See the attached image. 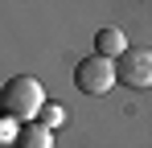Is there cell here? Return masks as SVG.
Returning <instances> with one entry per match:
<instances>
[{
    "label": "cell",
    "instance_id": "3957f363",
    "mask_svg": "<svg viewBox=\"0 0 152 148\" xmlns=\"http://www.w3.org/2000/svg\"><path fill=\"white\" fill-rule=\"evenodd\" d=\"M115 78H119V82H127V86H136V91L152 86V49H144V45H127V53L115 62Z\"/></svg>",
    "mask_w": 152,
    "mask_h": 148
},
{
    "label": "cell",
    "instance_id": "277c9868",
    "mask_svg": "<svg viewBox=\"0 0 152 148\" xmlns=\"http://www.w3.org/2000/svg\"><path fill=\"white\" fill-rule=\"evenodd\" d=\"M95 53H99V58H107V62H111V58L119 62V58L127 53L124 33H119V29H99V33H95Z\"/></svg>",
    "mask_w": 152,
    "mask_h": 148
},
{
    "label": "cell",
    "instance_id": "8992f818",
    "mask_svg": "<svg viewBox=\"0 0 152 148\" xmlns=\"http://www.w3.org/2000/svg\"><path fill=\"white\" fill-rule=\"evenodd\" d=\"M62 119H66V111H62L58 103H45V107H41V115H37V123H41V127H58Z\"/></svg>",
    "mask_w": 152,
    "mask_h": 148
},
{
    "label": "cell",
    "instance_id": "5b68a950",
    "mask_svg": "<svg viewBox=\"0 0 152 148\" xmlns=\"http://www.w3.org/2000/svg\"><path fill=\"white\" fill-rule=\"evenodd\" d=\"M17 148H53L50 127H41V123H21V127H17Z\"/></svg>",
    "mask_w": 152,
    "mask_h": 148
},
{
    "label": "cell",
    "instance_id": "6da1fadb",
    "mask_svg": "<svg viewBox=\"0 0 152 148\" xmlns=\"http://www.w3.org/2000/svg\"><path fill=\"white\" fill-rule=\"evenodd\" d=\"M45 107V91L37 78L29 74H12L4 86H0V115L4 119H21V123H33Z\"/></svg>",
    "mask_w": 152,
    "mask_h": 148
},
{
    "label": "cell",
    "instance_id": "7a4b0ae2",
    "mask_svg": "<svg viewBox=\"0 0 152 148\" xmlns=\"http://www.w3.org/2000/svg\"><path fill=\"white\" fill-rule=\"evenodd\" d=\"M74 82L82 95H107L119 78H115V62H107L99 53H91V58H82L74 66Z\"/></svg>",
    "mask_w": 152,
    "mask_h": 148
}]
</instances>
